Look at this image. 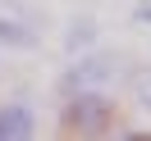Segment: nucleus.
Segmentation results:
<instances>
[{
    "label": "nucleus",
    "mask_w": 151,
    "mask_h": 141,
    "mask_svg": "<svg viewBox=\"0 0 151 141\" xmlns=\"http://www.w3.org/2000/svg\"><path fill=\"white\" fill-rule=\"evenodd\" d=\"M133 18H137L142 28H151V0H147V5H137V14H133Z\"/></svg>",
    "instance_id": "423d86ee"
},
{
    "label": "nucleus",
    "mask_w": 151,
    "mask_h": 141,
    "mask_svg": "<svg viewBox=\"0 0 151 141\" xmlns=\"http://www.w3.org/2000/svg\"><path fill=\"white\" fill-rule=\"evenodd\" d=\"M137 100H142V105L151 109V77H147V82H137Z\"/></svg>",
    "instance_id": "0eeeda50"
},
{
    "label": "nucleus",
    "mask_w": 151,
    "mask_h": 141,
    "mask_svg": "<svg viewBox=\"0 0 151 141\" xmlns=\"http://www.w3.org/2000/svg\"><path fill=\"white\" fill-rule=\"evenodd\" d=\"M0 46L5 50H32L37 46V32L19 18H0Z\"/></svg>",
    "instance_id": "20e7f679"
},
{
    "label": "nucleus",
    "mask_w": 151,
    "mask_h": 141,
    "mask_svg": "<svg viewBox=\"0 0 151 141\" xmlns=\"http://www.w3.org/2000/svg\"><path fill=\"white\" fill-rule=\"evenodd\" d=\"M32 132H37L32 109H23V105H5L0 109V141H28Z\"/></svg>",
    "instance_id": "7ed1b4c3"
},
{
    "label": "nucleus",
    "mask_w": 151,
    "mask_h": 141,
    "mask_svg": "<svg viewBox=\"0 0 151 141\" xmlns=\"http://www.w3.org/2000/svg\"><path fill=\"white\" fill-rule=\"evenodd\" d=\"M60 123H64L69 132H83V137H101L114 123V105H110V96H105L101 86H96V91H73L64 100Z\"/></svg>",
    "instance_id": "f257e3e1"
},
{
    "label": "nucleus",
    "mask_w": 151,
    "mask_h": 141,
    "mask_svg": "<svg viewBox=\"0 0 151 141\" xmlns=\"http://www.w3.org/2000/svg\"><path fill=\"white\" fill-rule=\"evenodd\" d=\"M114 73H119V59H114V55H105V50H78L73 64L60 73V91H64V96L96 91V86H105Z\"/></svg>",
    "instance_id": "f03ea898"
},
{
    "label": "nucleus",
    "mask_w": 151,
    "mask_h": 141,
    "mask_svg": "<svg viewBox=\"0 0 151 141\" xmlns=\"http://www.w3.org/2000/svg\"><path fill=\"white\" fill-rule=\"evenodd\" d=\"M92 46H96V23L92 18H73L69 32H64V50L78 55V50H92Z\"/></svg>",
    "instance_id": "39448f33"
}]
</instances>
